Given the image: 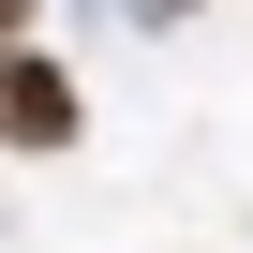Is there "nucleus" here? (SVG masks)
Listing matches in <instances>:
<instances>
[{
  "instance_id": "nucleus-1",
  "label": "nucleus",
  "mask_w": 253,
  "mask_h": 253,
  "mask_svg": "<svg viewBox=\"0 0 253 253\" xmlns=\"http://www.w3.org/2000/svg\"><path fill=\"white\" fill-rule=\"evenodd\" d=\"M0 149H75V75L45 45H0Z\"/></svg>"
},
{
  "instance_id": "nucleus-2",
  "label": "nucleus",
  "mask_w": 253,
  "mask_h": 253,
  "mask_svg": "<svg viewBox=\"0 0 253 253\" xmlns=\"http://www.w3.org/2000/svg\"><path fill=\"white\" fill-rule=\"evenodd\" d=\"M0 45H30V0H0Z\"/></svg>"
},
{
  "instance_id": "nucleus-3",
  "label": "nucleus",
  "mask_w": 253,
  "mask_h": 253,
  "mask_svg": "<svg viewBox=\"0 0 253 253\" xmlns=\"http://www.w3.org/2000/svg\"><path fill=\"white\" fill-rule=\"evenodd\" d=\"M134 15H194V0H134Z\"/></svg>"
}]
</instances>
